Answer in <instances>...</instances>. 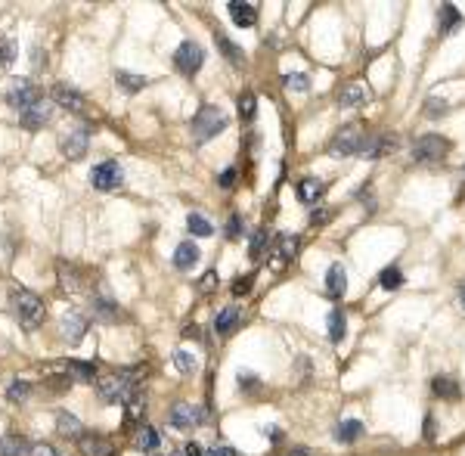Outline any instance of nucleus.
Wrapping results in <instances>:
<instances>
[{
	"mask_svg": "<svg viewBox=\"0 0 465 456\" xmlns=\"http://www.w3.org/2000/svg\"><path fill=\"white\" fill-rule=\"evenodd\" d=\"M59 369L72 382H90L93 375H96V366H93V363H87V360H62Z\"/></svg>",
	"mask_w": 465,
	"mask_h": 456,
	"instance_id": "obj_18",
	"label": "nucleus"
},
{
	"mask_svg": "<svg viewBox=\"0 0 465 456\" xmlns=\"http://www.w3.org/2000/svg\"><path fill=\"white\" fill-rule=\"evenodd\" d=\"M59 329H62V335H65L68 344L81 342V338H84V332H87V317H84V313H78V311H65L59 317Z\"/></svg>",
	"mask_w": 465,
	"mask_h": 456,
	"instance_id": "obj_9",
	"label": "nucleus"
},
{
	"mask_svg": "<svg viewBox=\"0 0 465 456\" xmlns=\"http://www.w3.org/2000/svg\"><path fill=\"white\" fill-rule=\"evenodd\" d=\"M366 100H369V90H366L363 84H347V87L338 94V106H344V109L363 106Z\"/></svg>",
	"mask_w": 465,
	"mask_h": 456,
	"instance_id": "obj_24",
	"label": "nucleus"
},
{
	"mask_svg": "<svg viewBox=\"0 0 465 456\" xmlns=\"http://www.w3.org/2000/svg\"><path fill=\"white\" fill-rule=\"evenodd\" d=\"M183 456H205V450L198 447L196 441H189V444H186V447H183Z\"/></svg>",
	"mask_w": 465,
	"mask_h": 456,
	"instance_id": "obj_50",
	"label": "nucleus"
},
{
	"mask_svg": "<svg viewBox=\"0 0 465 456\" xmlns=\"http://www.w3.org/2000/svg\"><path fill=\"white\" fill-rule=\"evenodd\" d=\"M96 388L105 404H127L136 394V369H115V373L99 375Z\"/></svg>",
	"mask_w": 465,
	"mask_h": 456,
	"instance_id": "obj_1",
	"label": "nucleus"
},
{
	"mask_svg": "<svg viewBox=\"0 0 465 456\" xmlns=\"http://www.w3.org/2000/svg\"><path fill=\"white\" fill-rule=\"evenodd\" d=\"M248 289H251V276H245V280H236V282H233V295H245Z\"/></svg>",
	"mask_w": 465,
	"mask_h": 456,
	"instance_id": "obj_47",
	"label": "nucleus"
},
{
	"mask_svg": "<svg viewBox=\"0 0 465 456\" xmlns=\"http://www.w3.org/2000/svg\"><path fill=\"white\" fill-rule=\"evenodd\" d=\"M202 63H205V50L196 41H183V44L177 47V53H174V65H177V72H183V75H196V72L202 69Z\"/></svg>",
	"mask_w": 465,
	"mask_h": 456,
	"instance_id": "obj_8",
	"label": "nucleus"
},
{
	"mask_svg": "<svg viewBox=\"0 0 465 456\" xmlns=\"http://www.w3.org/2000/svg\"><path fill=\"white\" fill-rule=\"evenodd\" d=\"M41 100H43V94L28 81V78H16V81L6 87V103H10L19 115H22L25 109H31L34 103H41Z\"/></svg>",
	"mask_w": 465,
	"mask_h": 456,
	"instance_id": "obj_6",
	"label": "nucleus"
},
{
	"mask_svg": "<svg viewBox=\"0 0 465 456\" xmlns=\"http://www.w3.org/2000/svg\"><path fill=\"white\" fill-rule=\"evenodd\" d=\"M431 391H434V397L456 400L459 397V382L453 379V375H437V379L431 382Z\"/></svg>",
	"mask_w": 465,
	"mask_h": 456,
	"instance_id": "obj_29",
	"label": "nucleus"
},
{
	"mask_svg": "<svg viewBox=\"0 0 465 456\" xmlns=\"http://www.w3.org/2000/svg\"><path fill=\"white\" fill-rule=\"evenodd\" d=\"M289 456H310V450H304V447H295Z\"/></svg>",
	"mask_w": 465,
	"mask_h": 456,
	"instance_id": "obj_53",
	"label": "nucleus"
},
{
	"mask_svg": "<svg viewBox=\"0 0 465 456\" xmlns=\"http://www.w3.org/2000/svg\"><path fill=\"white\" fill-rule=\"evenodd\" d=\"M322 180H316V177H304L301 183H298V199L304 202V205H316L322 196Z\"/></svg>",
	"mask_w": 465,
	"mask_h": 456,
	"instance_id": "obj_25",
	"label": "nucleus"
},
{
	"mask_svg": "<svg viewBox=\"0 0 465 456\" xmlns=\"http://www.w3.org/2000/svg\"><path fill=\"white\" fill-rule=\"evenodd\" d=\"M270 249V233L267 230H258L251 239V249H248V255H251V261H258V258H264V251Z\"/></svg>",
	"mask_w": 465,
	"mask_h": 456,
	"instance_id": "obj_39",
	"label": "nucleus"
},
{
	"mask_svg": "<svg viewBox=\"0 0 465 456\" xmlns=\"http://www.w3.org/2000/svg\"><path fill=\"white\" fill-rule=\"evenodd\" d=\"M378 282H382L384 292H394V289H400V286H403V273H400V267H384V270H382V276H378Z\"/></svg>",
	"mask_w": 465,
	"mask_h": 456,
	"instance_id": "obj_37",
	"label": "nucleus"
},
{
	"mask_svg": "<svg viewBox=\"0 0 465 456\" xmlns=\"http://www.w3.org/2000/svg\"><path fill=\"white\" fill-rule=\"evenodd\" d=\"M186 230H189L192 236L205 239V236H211V233H214V227H211V220H208V218H202V214L192 211L189 218H186Z\"/></svg>",
	"mask_w": 465,
	"mask_h": 456,
	"instance_id": "obj_32",
	"label": "nucleus"
},
{
	"mask_svg": "<svg viewBox=\"0 0 465 456\" xmlns=\"http://www.w3.org/2000/svg\"><path fill=\"white\" fill-rule=\"evenodd\" d=\"M124 413H127V422H140L143 419V413H146V397H143L140 391L134 394V397L124 404Z\"/></svg>",
	"mask_w": 465,
	"mask_h": 456,
	"instance_id": "obj_35",
	"label": "nucleus"
},
{
	"mask_svg": "<svg viewBox=\"0 0 465 456\" xmlns=\"http://www.w3.org/2000/svg\"><path fill=\"white\" fill-rule=\"evenodd\" d=\"M233 180H236V168H227V171L220 174V180H217V183H220V187L227 189V187H233Z\"/></svg>",
	"mask_w": 465,
	"mask_h": 456,
	"instance_id": "obj_48",
	"label": "nucleus"
},
{
	"mask_svg": "<svg viewBox=\"0 0 465 456\" xmlns=\"http://www.w3.org/2000/svg\"><path fill=\"white\" fill-rule=\"evenodd\" d=\"M239 388L242 391H248V394H254L260 388V379H254V375H242L239 373Z\"/></svg>",
	"mask_w": 465,
	"mask_h": 456,
	"instance_id": "obj_43",
	"label": "nucleus"
},
{
	"mask_svg": "<svg viewBox=\"0 0 465 456\" xmlns=\"http://www.w3.org/2000/svg\"><path fill=\"white\" fill-rule=\"evenodd\" d=\"M285 87H289L291 94H307V90H310V78L307 75H289V78H285Z\"/></svg>",
	"mask_w": 465,
	"mask_h": 456,
	"instance_id": "obj_41",
	"label": "nucleus"
},
{
	"mask_svg": "<svg viewBox=\"0 0 465 456\" xmlns=\"http://www.w3.org/2000/svg\"><path fill=\"white\" fill-rule=\"evenodd\" d=\"M236 106H239V118L242 121H251L254 115H258V100H254L251 90H245V94L239 96V103H236Z\"/></svg>",
	"mask_w": 465,
	"mask_h": 456,
	"instance_id": "obj_36",
	"label": "nucleus"
},
{
	"mask_svg": "<svg viewBox=\"0 0 465 456\" xmlns=\"http://www.w3.org/2000/svg\"><path fill=\"white\" fill-rule=\"evenodd\" d=\"M329 214H332V211H329V208H313V214H310V224H326V220H329Z\"/></svg>",
	"mask_w": 465,
	"mask_h": 456,
	"instance_id": "obj_46",
	"label": "nucleus"
},
{
	"mask_svg": "<svg viewBox=\"0 0 465 456\" xmlns=\"http://www.w3.org/2000/svg\"><path fill=\"white\" fill-rule=\"evenodd\" d=\"M459 295H462V304H465V282H462V289H459Z\"/></svg>",
	"mask_w": 465,
	"mask_h": 456,
	"instance_id": "obj_55",
	"label": "nucleus"
},
{
	"mask_svg": "<svg viewBox=\"0 0 465 456\" xmlns=\"http://www.w3.org/2000/svg\"><path fill=\"white\" fill-rule=\"evenodd\" d=\"M136 447L146 450V453H152V450L158 447V431H155L152 425H143V428L136 431Z\"/></svg>",
	"mask_w": 465,
	"mask_h": 456,
	"instance_id": "obj_34",
	"label": "nucleus"
},
{
	"mask_svg": "<svg viewBox=\"0 0 465 456\" xmlns=\"http://www.w3.org/2000/svg\"><path fill=\"white\" fill-rule=\"evenodd\" d=\"M363 143H366L363 127H360V125H344L332 137L329 152H332L335 158H347V156H357V152H363Z\"/></svg>",
	"mask_w": 465,
	"mask_h": 456,
	"instance_id": "obj_5",
	"label": "nucleus"
},
{
	"mask_svg": "<svg viewBox=\"0 0 465 456\" xmlns=\"http://www.w3.org/2000/svg\"><path fill=\"white\" fill-rule=\"evenodd\" d=\"M450 152H453V143L446 137H440V134H425V137H419L413 146V158L422 165L444 162Z\"/></svg>",
	"mask_w": 465,
	"mask_h": 456,
	"instance_id": "obj_4",
	"label": "nucleus"
},
{
	"mask_svg": "<svg viewBox=\"0 0 465 456\" xmlns=\"http://www.w3.org/2000/svg\"><path fill=\"white\" fill-rule=\"evenodd\" d=\"M363 422L360 419H341L338 422V428H335V437H338L341 444H353V441H360L363 437Z\"/></svg>",
	"mask_w": 465,
	"mask_h": 456,
	"instance_id": "obj_26",
	"label": "nucleus"
},
{
	"mask_svg": "<svg viewBox=\"0 0 465 456\" xmlns=\"http://www.w3.org/2000/svg\"><path fill=\"white\" fill-rule=\"evenodd\" d=\"M10 307H12V317L19 320V326L22 329H37V326L43 323V317H47V307H43V301L37 298L34 292H28V289H12L10 292Z\"/></svg>",
	"mask_w": 465,
	"mask_h": 456,
	"instance_id": "obj_2",
	"label": "nucleus"
},
{
	"mask_svg": "<svg viewBox=\"0 0 465 456\" xmlns=\"http://www.w3.org/2000/svg\"><path fill=\"white\" fill-rule=\"evenodd\" d=\"M227 236H229V239H239V236H242V218H239V214H229Z\"/></svg>",
	"mask_w": 465,
	"mask_h": 456,
	"instance_id": "obj_42",
	"label": "nucleus"
},
{
	"mask_svg": "<svg viewBox=\"0 0 465 456\" xmlns=\"http://www.w3.org/2000/svg\"><path fill=\"white\" fill-rule=\"evenodd\" d=\"M270 437H273V444H279V441H282V435H279V428H270Z\"/></svg>",
	"mask_w": 465,
	"mask_h": 456,
	"instance_id": "obj_54",
	"label": "nucleus"
},
{
	"mask_svg": "<svg viewBox=\"0 0 465 456\" xmlns=\"http://www.w3.org/2000/svg\"><path fill=\"white\" fill-rule=\"evenodd\" d=\"M87 140H90V134H87V127H81V131H72V134H65L62 137V143H59V149H62V156L68 158V162H74V158H81L87 152Z\"/></svg>",
	"mask_w": 465,
	"mask_h": 456,
	"instance_id": "obj_11",
	"label": "nucleus"
},
{
	"mask_svg": "<svg viewBox=\"0 0 465 456\" xmlns=\"http://www.w3.org/2000/svg\"><path fill=\"white\" fill-rule=\"evenodd\" d=\"M217 47H220V53H223V56H227L233 65H239V69L245 65V53H242V47H236L233 41L227 38V34H217Z\"/></svg>",
	"mask_w": 465,
	"mask_h": 456,
	"instance_id": "obj_31",
	"label": "nucleus"
},
{
	"mask_svg": "<svg viewBox=\"0 0 465 456\" xmlns=\"http://www.w3.org/2000/svg\"><path fill=\"white\" fill-rule=\"evenodd\" d=\"M394 146H397L394 134H382V137H375V140H366L363 156L366 158H378V156H384V152H394Z\"/></svg>",
	"mask_w": 465,
	"mask_h": 456,
	"instance_id": "obj_22",
	"label": "nucleus"
},
{
	"mask_svg": "<svg viewBox=\"0 0 465 456\" xmlns=\"http://www.w3.org/2000/svg\"><path fill=\"white\" fill-rule=\"evenodd\" d=\"M50 103L47 100H41V103H34L31 109H25L22 115H19V121H22V127H28V131H37V127H43L50 121Z\"/></svg>",
	"mask_w": 465,
	"mask_h": 456,
	"instance_id": "obj_14",
	"label": "nucleus"
},
{
	"mask_svg": "<svg viewBox=\"0 0 465 456\" xmlns=\"http://www.w3.org/2000/svg\"><path fill=\"white\" fill-rule=\"evenodd\" d=\"M90 311L96 320H103V323H115L118 317H121V307L112 304L109 298H103V295H96V298L90 301Z\"/></svg>",
	"mask_w": 465,
	"mask_h": 456,
	"instance_id": "obj_21",
	"label": "nucleus"
},
{
	"mask_svg": "<svg viewBox=\"0 0 465 456\" xmlns=\"http://www.w3.org/2000/svg\"><path fill=\"white\" fill-rule=\"evenodd\" d=\"M205 456H236V450L233 447H211V450H205Z\"/></svg>",
	"mask_w": 465,
	"mask_h": 456,
	"instance_id": "obj_49",
	"label": "nucleus"
},
{
	"mask_svg": "<svg viewBox=\"0 0 465 456\" xmlns=\"http://www.w3.org/2000/svg\"><path fill=\"white\" fill-rule=\"evenodd\" d=\"M121 180H124V168L118 162H99L96 168H90V187L99 189V193L118 189Z\"/></svg>",
	"mask_w": 465,
	"mask_h": 456,
	"instance_id": "obj_7",
	"label": "nucleus"
},
{
	"mask_svg": "<svg viewBox=\"0 0 465 456\" xmlns=\"http://www.w3.org/2000/svg\"><path fill=\"white\" fill-rule=\"evenodd\" d=\"M437 28H440V34H446V32H453V28H459V22H462V13H459L453 3H444V7L437 10Z\"/></svg>",
	"mask_w": 465,
	"mask_h": 456,
	"instance_id": "obj_30",
	"label": "nucleus"
},
{
	"mask_svg": "<svg viewBox=\"0 0 465 456\" xmlns=\"http://www.w3.org/2000/svg\"><path fill=\"white\" fill-rule=\"evenodd\" d=\"M239 311L236 307H223L220 313L214 317V332L217 335H229V332H236V326H239Z\"/></svg>",
	"mask_w": 465,
	"mask_h": 456,
	"instance_id": "obj_27",
	"label": "nucleus"
},
{
	"mask_svg": "<svg viewBox=\"0 0 465 456\" xmlns=\"http://www.w3.org/2000/svg\"><path fill=\"white\" fill-rule=\"evenodd\" d=\"M227 125H229V118L217 106H202L196 112V118H192V140L196 143H208L211 137L227 131Z\"/></svg>",
	"mask_w": 465,
	"mask_h": 456,
	"instance_id": "obj_3",
	"label": "nucleus"
},
{
	"mask_svg": "<svg viewBox=\"0 0 465 456\" xmlns=\"http://www.w3.org/2000/svg\"><path fill=\"white\" fill-rule=\"evenodd\" d=\"M78 444L84 456H115V444L103 435H84Z\"/></svg>",
	"mask_w": 465,
	"mask_h": 456,
	"instance_id": "obj_13",
	"label": "nucleus"
},
{
	"mask_svg": "<svg viewBox=\"0 0 465 456\" xmlns=\"http://www.w3.org/2000/svg\"><path fill=\"white\" fill-rule=\"evenodd\" d=\"M298 249H301V239L298 236H279V242H276V255H273V267L276 270H282V264H289L291 258L298 255Z\"/></svg>",
	"mask_w": 465,
	"mask_h": 456,
	"instance_id": "obj_16",
	"label": "nucleus"
},
{
	"mask_svg": "<svg viewBox=\"0 0 465 456\" xmlns=\"http://www.w3.org/2000/svg\"><path fill=\"white\" fill-rule=\"evenodd\" d=\"M31 456H62V453L53 447V444H37V447L31 450Z\"/></svg>",
	"mask_w": 465,
	"mask_h": 456,
	"instance_id": "obj_44",
	"label": "nucleus"
},
{
	"mask_svg": "<svg viewBox=\"0 0 465 456\" xmlns=\"http://www.w3.org/2000/svg\"><path fill=\"white\" fill-rule=\"evenodd\" d=\"M344 289H347L344 267H341V264H332V267H329V273H326V292L332 295V298H341V295H344Z\"/></svg>",
	"mask_w": 465,
	"mask_h": 456,
	"instance_id": "obj_23",
	"label": "nucleus"
},
{
	"mask_svg": "<svg viewBox=\"0 0 465 456\" xmlns=\"http://www.w3.org/2000/svg\"><path fill=\"white\" fill-rule=\"evenodd\" d=\"M31 394V385L25 379H12L10 385H6V400H12V404H19V400H25Z\"/></svg>",
	"mask_w": 465,
	"mask_h": 456,
	"instance_id": "obj_38",
	"label": "nucleus"
},
{
	"mask_svg": "<svg viewBox=\"0 0 465 456\" xmlns=\"http://www.w3.org/2000/svg\"><path fill=\"white\" fill-rule=\"evenodd\" d=\"M56 431H59L62 437H68V441H81V437L87 435L84 425H81V419L72 416L68 410H59V413H56Z\"/></svg>",
	"mask_w": 465,
	"mask_h": 456,
	"instance_id": "obj_12",
	"label": "nucleus"
},
{
	"mask_svg": "<svg viewBox=\"0 0 465 456\" xmlns=\"http://www.w3.org/2000/svg\"><path fill=\"white\" fill-rule=\"evenodd\" d=\"M198 258H202V251H198L196 242H180L177 251H174V267L177 270H192L198 264Z\"/></svg>",
	"mask_w": 465,
	"mask_h": 456,
	"instance_id": "obj_19",
	"label": "nucleus"
},
{
	"mask_svg": "<svg viewBox=\"0 0 465 456\" xmlns=\"http://www.w3.org/2000/svg\"><path fill=\"white\" fill-rule=\"evenodd\" d=\"M347 335V313L341 311V307H335L332 313H329V338H332L335 344H341Z\"/></svg>",
	"mask_w": 465,
	"mask_h": 456,
	"instance_id": "obj_28",
	"label": "nucleus"
},
{
	"mask_svg": "<svg viewBox=\"0 0 465 456\" xmlns=\"http://www.w3.org/2000/svg\"><path fill=\"white\" fill-rule=\"evenodd\" d=\"M10 59H12V44H10V41L0 38V69H3V65L10 63Z\"/></svg>",
	"mask_w": 465,
	"mask_h": 456,
	"instance_id": "obj_45",
	"label": "nucleus"
},
{
	"mask_svg": "<svg viewBox=\"0 0 465 456\" xmlns=\"http://www.w3.org/2000/svg\"><path fill=\"white\" fill-rule=\"evenodd\" d=\"M171 456H183V453H171Z\"/></svg>",
	"mask_w": 465,
	"mask_h": 456,
	"instance_id": "obj_56",
	"label": "nucleus"
},
{
	"mask_svg": "<svg viewBox=\"0 0 465 456\" xmlns=\"http://www.w3.org/2000/svg\"><path fill=\"white\" fill-rule=\"evenodd\" d=\"M167 419H171L174 428H192V425L202 422V413H198L192 404H183V400H177V404L171 406V413H167Z\"/></svg>",
	"mask_w": 465,
	"mask_h": 456,
	"instance_id": "obj_10",
	"label": "nucleus"
},
{
	"mask_svg": "<svg viewBox=\"0 0 465 456\" xmlns=\"http://www.w3.org/2000/svg\"><path fill=\"white\" fill-rule=\"evenodd\" d=\"M31 444L22 435H3L0 437V456H31Z\"/></svg>",
	"mask_w": 465,
	"mask_h": 456,
	"instance_id": "obj_20",
	"label": "nucleus"
},
{
	"mask_svg": "<svg viewBox=\"0 0 465 456\" xmlns=\"http://www.w3.org/2000/svg\"><path fill=\"white\" fill-rule=\"evenodd\" d=\"M53 103H59V106L68 109V112H81V109H84V96H81L74 87H68V84H56Z\"/></svg>",
	"mask_w": 465,
	"mask_h": 456,
	"instance_id": "obj_15",
	"label": "nucleus"
},
{
	"mask_svg": "<svg viewBox=\"0 0 465 456\" xmlns=\"http://www.w3.org/2000/svg\"><path fill=\"white\" fill-rule=\"evenodd\" d=\"M444 109H446V103H444V100H428V115L444 112Z\"/></svg>",
	"mask_w": 465,
	"mask_h": 456,
	"instance_id": "obj_51",
	"label": "nucleus"
},
{
	"mask_svg": "<svg viewBox=\"0 0 465 456\" xmlns=\"http://www.w3.org/2000/svg\"><path fill=\"white\" fill-rule=\"evenodd\" d=\"M214 282H217V273H205V280H202V289H205V292H208V289L214 286Z\"/></svg>",
	"mask_w": 465,
	"mask_h": 456,
	"instance_id": "obj_52",
	"label": "nucleus"
},
{
	"mask_svg": "<svg viewBox=\"0 0 465 456\" xmlns=\"http://www.w3.org/2000/svg\"><path fill=\"white\" fill-rule=\"evenodd\" d=\"M174 366H177V373L180 375H189V373H196V357L192 354H186V351H174Z\"/></svg>",
	"mask_w": 465,
	"mask_h": 456,
	"instance_id": "obj_40",
	"label": "nucleus"
},
{
	"mask_svg": "<svg viewBox=\"0 0 465 456\" xmlns=\"http://www.w3.org/2000/svg\"><path fill=\"white\" fill-rule=\"evenodd\" d=\"M115 81L124 87V94H136V90H143L149 84L143 75H130V72H115Z\"/></svg>",
	"mask_w": 465,
	"mask_h": 456,
	"instance_id": "obj_33",
	"label": "nucleus"
},
{
	"mask_svg": "<svg viewBox=\"0 0 465 456\" xmlns=\"http://www.w3.org/2000/svg\"><path fill=\"white\" fill-rule=\"evenodd\" d=\"M229 16H233V22L239 28H251L254 22H258V7L248 3V0H233V3H229Z\"/></svg>",
	"mask_w": 465,
	"mask_h": 456,
	"instance_id": "obj_17",
	"label": "nucleus"
}]
</instances>
